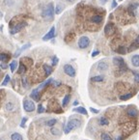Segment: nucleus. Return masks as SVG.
I'll list each match as a JSON object with an SVG mask.
<instances>
[{"label":"nucleus","mask_w":139,"mask_h":140,"mask_svg":"<svg viewBox=\"0 0 139 140\" xmlns=\"http://www.w3.org/2000/svg\"><path fill=\"white\" fill-rule=\"evenodd\" d=\"M117 52L119 54H123V55H124V54H126V53L128 52V49H127L125 46H120L117 49Z\"/></svg>","instance_id":"obj_28"},{"label":"nucleus","mask_w":139,"mask_h":140,"mask_svg":"<svg viewBox=\"0 0 139 140\" xmlns=\"http://www.w3.org/2000/svg\"><path fill=\"white\" fill-rule=\"evenodd\" d=\"M16 66H17V62L14 60L13 62H11V64H10V68H11V72L12 73H14L15 71V69H16Z\"/></svg>","instance_id":"obj_26"},{"label":"nucleus","mask_w":139,"mask_h":140,"mask_svg":"<svg viewBox=\"0 0 139 140\" xmlns=\"http://www.w3.org/2000/svg\"><path fill=\"white\" fill-rule=\"evenodd\" d=\"M1 101H2V97L0 96V103H1Z\"/></svg>","instance_id":"obj_50"},{"label":"nucleus","mask_w":139,"mask_h":140,"mask_svg":"<svg viewBox=\"0 0 139 140\" xmlns=\"http://www.w3.org/2000/svg\"><path fill=\"white\" fill-rule=\"evenodd\" d=\"M15 3V0H4L3 1V5L4 6H13Z\"/></svg>","instance_id":"obj_29"},{"label":"nucleus","mask_w":139,"mask_h":140,"mask_svg":"<svg viewBox=\"0 0 139 140\" xmlns=\"http://www.w3.org/2000/svg\"><path fill=\"white\" fill-rule=\"evenodd\" d=\"M134 80L139 83V73H134Z\"/></svg>","instance_id":"obj_38"},{"label":"nucleus","mask_w":139,"mask_h":140,"mask_svg":"<svg viewBox=\"0 0 139 140\" xmlns=\"http://www.w3.org/2000/svg\"><path fill=\"white\" fill-rule=\"evenodd\" d=\"M23 108H24V110L27 111V112H32V111L35 110V103H33L32 101L25 100L23 102Z\"/></svg>","instance_id":"obj_5"},{"label":"nucleus","mask_w":139,"mask_h":140,"mask_svg":"<svg viewBox=\"0 0 139 140\" xmlns=\"http://www.w3.org/2000/svg\"><path fill=\"white\" fill-rule=\"evenodd\" d=\"M26 26V22H19V23H17V24H15V26H13V27H11V34H15V33H17V32H19L22 28H24Z\"/></svg>","instance_id":"obj_7"},{"label":"nucleus","mask_w":139,"mask_h":140,"mask_svg":"<svg viewBox=\"0 0 139 140\" xmlns=\"http://www.w3.org/2000/svg\"><path fill=\"white\" fill-rule=\"evenodd\" d=\"M109 124V120L105 117H102L100 119V125L101 126H107Z\"/></svg>","instance_id":"obj_21"},{"label":"nucleus","mask_w":139,"mask_h":140,"mask_svg":"<svg viewBox=\"0 0 139 140\" xmlns=\"http://www.w3.org/2000/svg\"><path fill=\"white\" fill-rule=\"evenodd\" d=\"M103 80H104L103 75H96V76L91 77V81H93V82H102Z\"/></svg>","instance_id":"obj_16"},{"label":"nucleus","mask_w":139,"mask_h":140,"mask_svg":"<svg viewBox=\"0 0 139 140\" xmlns=\"http://www.w3.org/2000/svg\"><path fill=\"white\" fill-rule=\"evenodd\" d=\"M51 133H52V134H54V135H58V134H60V132H59V130H57V129H54V128H52V129H51Z\"/></svg>","instance_id":"obj_35"},{"label":"nucleus","mask_w":139,"mask_h":140,"mask_svg":"<svg viewBox=\"0 0 139 140\" xmlns=\"http://www.w3.org/2000/svg\"><path fill=\"white\" fill-rule=\"evenodd\" d=\"M44 111V107L42 104H39V106H38V112L39 113H43Z\"/></svg>","instance_id":"obj_36"},{"label":"nucleus","mask_w":139,"mask_h":140,"mask_svg":"<svg viewBox=\"0 0 139 140\" xmlns=\"http://www.w3.org/2000/svg\"><path fill=\"white\" fill-rule=\"evenodd\" d=\"M0 71H1V66H0Z\"/></svg>","instance_id":"obj_51"},{"label":"nucleus","mask_w":139,"mask_h":140,"mask_svg":"<svg viewBox=\"0 0 139 140\" xmlns=\"http://www.w3.org/2000/svg\"><path fill=\"white\" fill-rule=\"evenodd\" d=\"M101 139L102 140H113L112 139V137L110 136L108 133H102V136H101Z\"/></svg>","instance_id":"obj_27"},{"label":"nucleus","mask_w":139,"mask_h":140,"mask_svg":"<svg viewBox=\"0 0 139 140\" xmlns=\"http://www.w3.org/2000/svg\"><path fill=\"white\" fill-rule=\"evenodd\" d=\"M10 59V56L6 53H0V61L1 62H7Z\"/></svg>","instance_id":"obj_19"},{"label":"nucleus","mask_w":139,"mask_h":140,"mask_svg":"<svg viewBox=\"0 0 139 140\" xmlns=\"http://www.w3.org/2000/svg\"><path fill=\"white\" fill-rule=\"evenodd\" d=\"M27 122V118L26 117H24V118H22V121L21 123H20V127L21 128H24V126H25V123Z\"/></svg>","instance_id":"obj_37"},{"label":"nucleus","mask_w":139,"mask_h":140,"mask_svg":"<svg viewBox=\"0 0 139 140\" xmlns=\"http://www.w3.org/2000/svg\"><path fill=\"white\" fill-rule=\"evenodd\" d=\"M133 43H135V44H137V45H139V36H137V37H136V39H135V41H134Z\"/></svg>","instance_id":"obj_44"},{"label":"nucleus","mask_w":139,"mask_h":140,"mask_svg":"<svg viewBox=\"0 0 139 140\" xmlns=\"http://www.w3.org/2000/svg\"><path fill=\"white\" fill-rule=\"evenodd\" d=\"M103 16L102 15H93L92 17H91V21L94 22V23H101V22L103 21Z\"/></svg>","instance_id":"obj_13"},{"label":"nucleus","mask_w":139,"mask_h":140,"mask_svg":"<svg viewBox=\"0 0 139 140\" xmlns=\"http://www.w3.org/2000/svg\"><path fill=\"white\" fill-rule=\"evenodd\" d=\"M97 67H98V70L100 72H105V71L108 70V64L106 62H104V61H100L98 63Z\"/></svg>","instance_id":"obj_10"},{"label":"nucleus","mask_w":139,"mask_h":140,"mask_svg":"<svg viewBox=\"0 0 139 140\" xmlns=\"http://www.w3.org/2000/svg\"><path fill=\"white\" fill-rule=\"evenodd\" d=\"M11 139L12 140H22V136L19 134V133H13V134H12Z\"/></svg>","instance_id":"obj_22"},{"label":"nucleus","mask_w":139,"mask_h":140,"mask_svg":"<svg viewBox=\"0 0 139 140\" xmlns=\"http://www.w3.org/2000/svg\"><path fill=\"white\" fill-rule=\"evenodd\" d=\"M113 64H114L115 66H117L122 73L128 70L127 65H126V63H125V60L123 59V58H121V57H114V58H113Z\"/></svg>","instance_id":"obj_3"},{"label":"nucleus","mask_w":139,"mask_h":140,"mask_svg":"<svg viewBox=\"0 0 139 140\" xmlns=\"http://www.w3.org/2000/svg\"><path fill=\"white\" fill-rule=\"evenodd\" d=\"M90 45V39L87 36H82L78 40V47L81 49H85Z\"/></svg>","instance_id":"obj_4"},{"label":"nucleus","mask_w":139,"mask_h":140,"mask_svg":"<svg viewBox=\"0 0 139 140\" xmlns=\"http://www.w3.org/2000/svg\"><path fill=\"white\" fill-rule=\"evenodd\" d=\"M104 33L105 35L107 36H110L114 33V24L113 23H107L104 27Z\"/></svg>","instance_id":"obj_9"},{"label":"nucleus","mask_w":139,"mask_h":140,"mask_svg":"<svg viewBox=\"0 0 139 140\" xmlns=\"http://www.w3.org/2000/svg\"><path fill=\"white\" fill-rule=\"evenodd\" d=\"M9 81H10V75H9V74H7V75L5 76V79H4V81L2 82V85H3V86L7 85L8 82H9Z\"/></svg>","instance_id":"obj_32"},{"label":"nucleus","mask_w":139,"mask_h":140,"mask_svg":"<svg viewBox=\"0 0 139 140\" xmlns=\"http://www.w3.org/2000/svg\"><path fill=\"white\" fill-rule=\"evenodd\" d=\"M28 47H30V44H26L25 45H23L21 48L19 49V50H17V51L15 53V57H16V56H18L20 53H21V51H23V50H25L26 48H28Z\"/></svg>","instance_id":"obj_20"},{"label":"nucleus","mask_w":139,"mask_h":140,"mask_svg":"<svg viewBox=\"0 0 139 140\" xmlns=\"http://www.w3.org/2000/svg\"><path fill=\"white\" fill-rule=\"evenodd\" d=\"M81 124V122L79 120H77V119H72V120H70L69 122H68V124L66 125L65 127V130H64V133H69L71 131H73V129H75L76 127H79Z\"/></svg>","instance_id":"obj_2"},{"label":"nucleus","mask_w":139,"mask_h":140,"mask_svg":"<svg viewBox=\"0 0 139 140\" xmlns=\"http://www.w3.org/2000/svg\"><path fill=\"white\" fill-rule=\"evenodd\" d=\"M67 1H68V2H71V3H73L74 0H67Z\"/></svg>","instance_id":"obj_49"},{"label":"nucleus","mask_w":139,"mask_h":140,"mask_svg":"<svg viewBox=\"0 0 139 140\" xmlns=\"http://www.w3.org/2000/svg\"><path fill=\"white\" fill-rule=\"evenodd\" d=\"M117 140H123V137H122V135L118 136V137H117Z\"/></svg>","instance_id":"obj_47"},{"label":"nucleus","mask_w":139,"mask_h":140,"mask_svg":"<svg viewBox=\"0 0 139 140\" xmlns=\"http://www.w3.org/2000/svg\"><path fill=\"white\" fill-rule=\"evenodd\" d=\"M51 82H52V79H51V78H49V79H47V80H46V81H44V83H42V84H41V85L39 86V88H38V90H40V89L44 88L45 86H47V85H48V84H50Z\"/></svg>","instance_id":"obj_23"},{"label":"nucleus","mask_w":139,"mask_h":140,"mask_svg":"<svg viewBox=\"0 0 139 140\" xmlns=\"http://www.w3.org/2000/svg\"><path fill=\"white\" fill-rule=\"evenodd\" d=\"M22 84H23V86L25 87V88H27L28 87V85H27V80H26V78H22Z\"/></svg>","instance_id":"obj_39"},{"label":"nucleus","mask_w":139,"mask_h":140,"mask_svg":"<svg viewBox=\"0 0 139 140\" xmlns=\"http://www.w3.org/2000/svg\"><path fill=\"white\" fill-rule=\"evenodd\" d=\"M100 1H101V3H102V4H104V3H106V2H107V0H100Z\"/></svg>","instance_id":"obj_46"},{"label":"nucleus","mask_w":139,"mask_h":140,"mask_svg":"<svg viewBox=\"0 0 139 140\" xmlns=\"http://www.w3.org/2000/svg\"><path fill=\"white\" fill-rule=\"evenodd\" d=\"M138 98H139V96H138Z\"/></svg>","instance_id":"obj_53"},{"label":"nucleus","mask_w":139,"mask_h":140,"mask_svg":"<svg viewBox=\"0 0 139 140\" xmlns=\"http://www.w3.org/2000/svg\"><path fill=\"white\" fill-rule=\"evenodd\" d=\"M54 7H53V4L52 3H49L47 6H45V8L43 11V17L46 20H51L53 18V15H54Z\"/></svg>","instance_id":"obj_1"},{"label":"nucleus","mask_w":139,"mask_h":140,"mask_svg":"<svg viewBox=\"0 0 139 140\" xmlns=\"http://www.w3.org/2000/svg\"><path fill=\"white\" fill-rule=\"evenodd\" d=\"M0 66H1V68H2V69H4V70H5V69H7V66H6L5 64H1Z\"/></svg>","instance_id":"obj_45"},{"label":"nucleus","mask_w":139,"mask_h":140,"mask_svg":"<svg viewBox=\"0 0 139 140\" xmlns=\"http://www.w3.org/2000/svg\"><path fill=\"white\" fill-rule=\"evenodd\" d=\"M64 72H65V74L67 75H69V76H71V77H74L75 76V70H74V68H73L72 65H69V64H66L65 66H64Z\"/></svg>","instance_id":"obj_6"},{"label":"nucleus","mask_w":139,"mask_h":140,"mask_svg":"<svg viewBox=\"0 0 139 140\" xmlns=\"http://www.w3.org/2000/svg\"><path fill=\"white\" fill-rule=\"evenodd\" d=\"M120 1H122V0H120Z\"/></svg>","instance_id":"obj_52"},{"label":"nucleus","mask_w":139,"mask_h":140,"mask_svg":"<svg viewBox=\"0 0 139 140\" xmlns=\"http://www.w3.org/2000/svg\"><path fill=\"white\" fill-rule=\"evenodd\" d=\"M131 98H132V93H128V94H125V95H122V96L120 97V99H121L122 101H128V100H130Z\"/></svg>","instance_id":"obj_24"},{"label":"nucleus","mask_w":139,"mask_h":140,"mask_svg":"<svg viewBox=\"0 0 139 140\" xmlns=\"http://www.w3.org/2000/svg\"><path fill=\"white\" fill-rule=\"evenodd\" d=\"M30 97L34 100V101H36V102H38L39 100H40V94H39V90L38 89H34L32 92H31V95H30Z\"/></svg>","instance_id":"obj_12"},{"label":"nucleus","mask_w":139,"mask_h":140,"mask_svg":"<svg viewBox=\"0 0 139 140\" xmlns=\"http://www.w3.org/2000/svg\"><path fill=\"white\" fill-rule=\"evenodd\" d=\"M57 63H58V58H57V56H53V57H52V66H56Z\"/></svg>","instance_id":"obj_34"},{"label":"nucleus","mask_w":139,"mask_h":140,"mask_svg":"<svg viewBox=\"0 0 139 140\" xmlns=\"http://www.w3.org/2000/svg\"><path fill=\"white\" fill-rule=\"evenodd\" d=\"M25 72H26V66H25L22 62H20L19 67H18V70H17V74H24Z\"/></svg>","instance_id":"obj_17"},{"label":"nucleus","mask_w":139,"mask_h":140,"mask_svg":"<svg viewBox=\"0 0 139 140\" xmlns=\"http://www.w3.org/2000/svg\"><path fill=\"white\" fill-rule=\"evenodd\" d=\"M77 104H78V102H77V101H75V102L73 103V105H74V106H75V105H77Z\"/></svg>","instance_id":"obj_48"},{"label":"nucleus","mask_w":139,"mask_h":140,"mask_svg":"<svg viewBox=\"0 0 139 140\" xmlns=\"http://www.w3.org/2000/svg\"><path fill=\"white\" fill-rule=\"evenodd\" d=\"M43 68H44V73H45V76H48V75L51 74L52 71H53L52 67L48 66V65H46V64H44Z\"/></svg>","instance_id":"obj_14"},{"label":"nucleus","mask_w":139,"mask_h":140,"mask_svg":"<svg viewBox=\"0 0 139 140\" xmlns=\"http://www.w3.org/2000/svg\"><path fill=\"white\" fill-rule=\"evenodd\" d=\"M13 108H14V104L12 103H8L7 104H6V109L9 111L13 110Z\"/></svg>","instance_id":"obj_33"},{"label":"nucleus","mask_w":139,"mask_h":140,"mask_svg":"<svg viewBox=\"0 0 139 140\" xmlns=\"http://www.w3.org/2000/svg\"><path fill=\"white\" fill-rule=\"evenodd\" d=\"M73 111H75V112H77V113H80V114H83V115H87V110L84 108V107H76V108H74Z\"/></svg>","instance_id":"obj_18"},{"label":"nucleus","mask_w":139,"mask_h":140,"mask_svg":"<svg viewBox=\"0 0 139 140\" xmlns=\"http://www.w3.org/2000/svg\"><path fill=\"white\" fill-rule=\"evenodd\" d=\"M54 36H55V27L52 26L51 28H50V30L43 37V40L44 41H48V40H51Z\"/></svg>","instance_id":"obj_8"},{"label":"nucleus","mask_w":139,"mask_h":140,"mask_svg":"<svg viewBox=\"0 0 139 140\" xmlns=\"http://www.w3.org/2000/svg\"><path fill=\"white\" fill-rule=\"evenodd\" d=\"M99 54H100V50H95V51H93V53H92V57H96Z\"/></svg>","instance_id":"obj_41"},{"label":"nucleus","mask_w":139,"mask_h":140,"mask_svg":"<svg viewBox=\"0 0 139 140\" xmlns=\"http://www.w3.org/2000/svg\"><path fill=\"white\" fill-rule=\"evenodd\" d=\"M137 7H138V4H133V5H132V7L130 8V9H131L132 11H133L134 9H136Z\"/></svg>","instance_id":"obj_43"},{"label":"nucleus","mask_w":139,"mask_h":140,"mask_svg":"<svg viewBox=\"0 0 139 140\" xmlns=\"http://www.w3.org/2000/svg\"><path fill=\"white\" fill-rule=\"evenodd\" d=\"M139 114V111L137 109H129L128 110V115L130 116V117H137Z\"/></svg>","instance_id":"obj_15"},{"label":"nucleus","mask_w":139,"mask_h":140,"mask_svg":"<svg viewBox=\"0 0 139 140\" xmlns=\"http://www.w3.org/2000/svg\"><path fill=\"white\" fill-rule=\"evenodd\" d=\"M56 123H57V120L56 119H50L49 121L46 122V125L48 126V127H53Z\"/></svg>","instance_id":"obj_31"},{"label":"nucleus","mask_w":139,"mask_h":140,"mask_svg":"<svg viewBox=\"0 0 139 140\" xmlns=\"http://www.w3.org/2000/svg\"><path fill=\"white\" fill-rule=\"evenodd\" d=\"M132 64L135 68H139V54H135L132 57Z\"/></svg>","instance_id":"obj_11"},{"label":"nucleus","mask_w":139,"mask_h":140,"mask_svg":"<svg viewBox=\"0 0 139 140\" xmlns=\"http://www.w3.org/2000/svg\"><path fill=\"white\" fill-rule=\"evenodd\" d=\"M90 111H91V112H93V113H95V114H99V112H100V111L98 110V109L93 108V107H90Z\"/></svg>","instance_id":"obj_40"},{"label":"nucleus","mask_w":139,"mask_h":140,"mask_svg":"<svg viewBox=\"0 0 139 140\" xmlns=\"http://www.w3.org/2000/svg\"><path fill=\"white\" fill-rule=\"evenodd\" d=\"M63 9H64L63 5H57L56 8H55V14H56V15H59V14L63 11Z\"/></svg>","instance_id":"obj_30"},{"label":"nucleus","mask_w":139,"mask_h":140,"mask_svg":"<svg viewBox=\"0 0 139 140\" xmlns=\"http://www.w3.org/2000/svg\"><path fill=\"white\" fill-rule=\"evenodd\" d=\"M117 7V1L116 0H113L112 1V9H114V8Z\"/></svg>","instance_id":"obj_42"},{"label":"nucleus","mask_w":139,"mask_h":140,"mask_svg":"<svg viewBox=\"0 0 139 140\" xmlns=\"http://www.w3.org/2000/svg\"><path fill=\"white\" fill-rule=\"evenodd\" d=\"M70 100H71V96H70V95H66V96H65V98L63 99V102H62V105H63V106H67V104L69 103Z\"/></svg>","instance_id":"obj_25"}]
</instances>
